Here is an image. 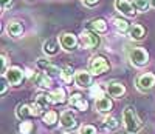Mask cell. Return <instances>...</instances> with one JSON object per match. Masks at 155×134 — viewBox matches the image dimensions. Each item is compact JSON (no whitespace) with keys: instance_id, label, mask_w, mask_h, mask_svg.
Wrapping results in <instances>:
<instances>
[{"instance_id":"6da1fadb","label":"cell","mask_w":155,"mask_h":134,"mask_svg":"<svg viewBox=\"0 0 155 134\" xmlns=\"http://www.w3.org/2000/svg\"><path fill=\"white\" fill-rule=\"evenodd\" d=\"M123 123H124L126 131L130 134H135L141 129V122L132 106H126L123 110Z\"/></svg>"},{"instance_id":"7a4b0ae2","label":"cell","mask_w":155,"mask_h":134,"mask_svg":"<svg viewBox=\"0 0 155 134\" xmlns=\"http://www.w3.org/2000/svg\"><path fill=\"white\" fill-rule=\"evenodd\" d=\"M88 66H90V73H92L93 76H99V74L106 73L110 68L107 59L102 57V56H93L92 59H90Z\"/></svg>"},{"instance_id":"3957f363","label":"cell","mask_w":155,"mask_h":134,"mask_svg":"<svg viewBox=\"0 0 155 134\" xmlns=\"http://www.w3.org/2000/svg\"><path fill=\"white\" fill-rule=\"evenodd\" d=\"M129 59L130 62L137 66H143L149 62V54L144 48H140V46H135L129 51Z\"/></svg>"},{"instance_id":"277c9868","label":"cell","mask_w":155,"mask_h":134,"mask_svg":"<svg viewBox=\"0 0 155 134\" xmlns=\"http://www.w3.org/2000/svg\"><path fill=\"white\" fill-rule=\"evenodd\" d=\"M79 42L82 45V48H96L101 43V39L98 36V33L95 31H82L79 36Z\"/></svg>"},{"instance_id":"5b68a950","label":"cell","mask_w":155,"mask_h":134,"mask_svg":"<svg viewBox=\"0 0 155 134\" xmlns=\"http://www.w3.org/2000/svg\"><path fill=\"white\" fill-rule=\"evenodd\" d=\"M153 85H155V74L152 73H144L137 77V88L140 91H149L153 88Z\"/></svg>"},{"instance_id":"8992f818","label":"cell","mask_w":155,"mask_h":134,"mask_svg":"<svg viewBox=\"0 0 155 134\" xmlns=\"http://www.w3.org/2000/svg\"><path fill=\"white\" fill-rule=\"evenodd\" d=\"M74 82L78 86H81V88H90L92 86V80H93V74L92 73H88L85 70H79V71H76L74 73Z\"/></svg>"},{"instance_id":"52a82bcc","label":"cell","mask_w":155,"mask_h":134,"mask_svg":"<svg viewBox=\"0 0 155 134\" xmlns=\"http://www.w3.org/2000/svg\"><path fill=\"white\" fill-rule=\"evenodd\" d=\"M115 9L121 12L126 17H134L135 16V6L129 0H115Z\"/></svg>"},{"instance_id":"ba28073f","label":"cell","mask_w":155,"mask_h":134,"mask_svg":"<svg viewBox=\"0 0 155 134\" xmlns=\"http://www.w3.org/2000/svg\"><path fill=\"white\" fill-rule=\"evenodd\" d=\"M78 42H79V39H78L74 34H71V33H64L59 37V43H61L62 49H65V51L74 49L78 46Z\"/></svg>"},{"instance_id":"9c48e42d","label":"cell","mask_w":155,"mask_h":134,"mask_svg":"<svg viewBox=\"0 0 155 134\" xmlns=\"http://www.w3.org/2000/svg\"><path fill=\"white\" fill-rule=\"evenodd\" d=\"M3 77L6 79V82L9 85H19L23 79V71L20 68H17V66H11V68H8V71Z\"/></svg>"},{"instance_id":"30bf717a","label":"cell","mask_w":155,"mask_h":134,"mask_svg":"<svg viewBox=\"0 0 155 134\" xmlns=\"http://www.w3.org/2000/svg\"><path fill=\"white\" fill-rule=\"evenodd\" d=\"M37 68L39 70H42L44 73H47L48 76H61V71L62 70H59L56 65H53V63H50L48 60H44V59H39L37 60Z\"/></svg>"},{"instance_id":"8fae6325","label":"cell","mask_w":155,"mask_h":134,"mask_svg":"<svg viewBox=\"0 0 155 134\" xmlns=\"http://www.w3.org/2000/svg\"><path fill=\"white\" fill-rule=\"evenodd\" d=\"M59 120H61V126L65 128V129H73V128L76 126V117H74V114H73L71 111H68V110L64 111V113L61 114Z\"/></svg>"},{"instance_id":"7c38bea8","label":"cell","mask_w":155,"mask_h":134,"mask_svg":"<svg viewBox=\"0 0 155 134\" xmlns=\"http://www.w3.org/2000/svg\"><path fill=\"white\" fill-rule=\"evenodd\" d=\"M107 94L110 96V97H115V99H120L124 92H126V86L123 85V83H120V82H112V83H109L107 85Z\"/></svg>"},{"instance_id":"4fadbf2b","label":"cell","mask_w":155,"mask_h":134,"mask_svg":"<svg viewBox=\"0 0 155 134\" xmlns=\"http://www.w3.org/2000/svg\"><path fill=\"white\" fill-rule=\"evenodd\" d=\"M31 80L39 88H42V89H47V88L51 86V77L47 76L45 73H37V74L31 76Z\"/></svg>"},{"instance_id":"5bb4252c","label":"cell","mask_w":155,"mask_h":134,"mask_svg":"<svg viewBox=\"0 0 155 134\" xmlns=\"http://www.w3.org/2000/svg\"><path fill=\"white\" fill-rule=\"evenodd\" d=\"M59 42L56 39H48V40H45L44 42V45H42V49H44V52L47 56H54V54H58V51H59Z\"/></svg>"},{"instance_id":"9a60e30c","label":"cell","mask_w":155,"mask_h":134,"mask_svg":"<svg viewBox=\"0 0 155 134\" xmlns=\"http://www.w3.org/2000/svg\"><path fill=\"white\" fill-rule=\"evenodd\" d=\"M70 105L74 106V108L79 110V111H85V110L88 108V102H87L81 94H78V92L70 97Z\"/></svg>"},{"instance_id":"2e32d148","label":"cell","mask_w":155,"mask_h":134,"mask_svg":"<svg viewBox=\"0 0 155 134\" xmlns=\"http://www.w3.org/2000/svg\"><path fill=\"white\" fill-rule=\"evenodd\" d=\"M112 106H113V103H112V100L109 99V97H101V99H98L96 100V103H95V108L99 111V113H102V114H106V113H109L110 110H112Z\"/></svg>"},{"instance_id":"e0dca14e","label":"cell","mask_w":155,"mask_h":134,"mask_svg":"<svg viewBox=\"0 0 155 134\" xmlns=\"http://www.w3.org/2000/svg\"><path fill=\"white\" fill-rule=\"evenodd\" d=\"M6 33H8L9 37H19L23 33V26H22L20 22H16V20L14 22H9L6 25Z\"/></svg>"},{"instance_id":"ac0fdd59","label":"cell","mask_w":155,"mask_h":134,"mask_svg":"<svg viewBox=\"0 0 155 134\" xmlns=\"http://www.w3.org/2000/svg\"><path fill=\"white\" fill-rule=\"evenodd\" d=\"M48 99L51 103H64L67 100V96H65V91H64V88H58L54 91H51L48 94Z\"/></svg>"},{"instance_id":"d6986e66","label":"cell","mask_w":155,"mask_h":134,"mask_svg":"<svg viewBox=\"0 0 155 134\" xmlns=\"http://www.w3.org/2000/svg\"><path fill=\"white\" fill-rule=\"evenodd\" d=\"M88 30H92L95 33H104L107 30V23L104 19H93L88 22Z\"/></svg>"},{"instance_id":"ffe728a7","label":"cell","mask_w":155,"mask_h":134,"mask_svg":"<svg viewBox=\"0 0 155 134\" xmlns=\"http://www.w3.org/2000/svg\"><path fill=\"white\" fill-rule=\"evenodd\" d=\"M31 105H17V108H16V117L20 119V120H25V119H28L31 117Z\"/></svg>"},{"instance_id":"44dd1931","label":"cell","mask_w":155,"mask_h":134,"mask_svg":"<svg viewBox=\"0 0 155 134\" xmlns=\"http://www.w3.org/2000/svg\"><path fill=\"white\" fill-rule=\"evenodd\" d=\"M129 36L132 40H141L144 37V28L141 25H132L129 30Z\"/></svg>"},{"instance_id":"7402d4cb","label":"cell","mask_w":155,"mask_h":134,"mask_svg":"<svg viewBox=\"0 0 155 134\" xmlns=\"http://www.w3.org/2000/svg\"><path fill=\"white\" fill-rule=\"evenodd\" d=\"M74 76L76 74H73L71 66H65V68H62V71H61V79H62V82H65V83H71Z\"/></svg>"},{"instance_id":"603a6c76","label":"cell","mask_w":155,"mask_h":134,"mask_svg":"<svg viewBox=\"0 0 155 134\" xmlns=\"http://www.w3.org/2000/svg\"><path fill=\"white\" fill-rule=\"evenodd\" d=\"M58 122V113L53 111V110H50L44 114V123L45 125H54Z\"/></svg>"},{"instance_id":"cb8c5ba5","label":"cell","mask_w":155,"mask_h":134,"mask_svg":"<svg viewBox=\"0 0 155 134\" xmlns=\"http://www.w3.org/2000/svg\"><path fill=\"white\" fill-rule=\"evenodd\" d=\"M118 126H120V122H118V120H116L113 116H109V117L104 119V128H106V129L113 131V129H116Z\"/></svg>"},{"instance_id":"d4e9b609","label":"cell","mask_w":155,"mask_h":134,"mask_svg":"<svg viewBox=\"0 0 155 134\" xmlns=\"http://www.w3.org/2000/svg\"><path fill=\"white\" fill-rule=\"evenodd\" d=\"M36 103H37V106L41 108L42 111L47 108V105L50 103V99H48V96L47 94H44V92H41L37 97H36Z\"/></svg>"},{"instance_id":"484cf974","label":"cell","mask_w":155,"mask_h":134,"mask_svg":"<svg viewBox=\"0 0 155 134\" xmlns=\"http://www.w3.org/2000/svg\"><path fill=\"white\" fill-rule=\"evenodd\" d=\"M132 3H134L135 9H137V11H141V12L147 11V8L150 6V2H149V0H134Z\"/></svg>"},{"instance_id":"4316f807","label":"cell","mask_w":155,"mask_h":134,"mask_svg":"<svg viewBox=\"0 0 155 134\" xmlns=\"http://www.w3.org/2000/svg\"><path fill=\"white\" fill-rule=\"evenodd\" d=\"M19 134H30L31 129H33V123L28 122V120H23V122L19 123Z\"/></svg>"},{"instance_id":"83f0119b","label":"cell","mask_w":155,"mask_h":134,"mask_svg":"<svg viewBox=\"0 0 155 134\" xmlns=\"http://www.w3.org/2000/svg\"><path fill=\"white\" fill-rule=\"evenodd\" d=\"M90 96L95 97L96 100L101 99V97H104V91H102V86H101V85H93L92 88H90Z\"/></svg>"},{"instance_id":"f1b7e54d","label":"cell","mask_w":155,"mask_h":134,"mask_svg":"<svg viewBox=\"0 0 155 134\" xmlns=\"http://www.w3.org/2000/svg\"><path fill=\"white\" fill-rule=\"evenodd\" d=\"M113 25L116 26V30L121 31V33H126L129 30V23L124 19H113Z\"/></svg>"},{"instance_id":"f546056e","label":"cell","mask_w":155,"mask_h":134,"mask_svg":"<svg viewBox=\"0 0 155 134\" xmlns=\"http://www.w3.org/2000/svg\"><path fill=\"white\" fill-rule=\"evenodd\" d=\"M79 134H96V128L93 125H82L79 128Z\"/></svg>"},{"instance_id":"4dcf8cb0","label":"cell","mask_w":155,"mask_h":134,"mask_svg":"<svg viewBox=\"0 0 155 134\" xmlns=\"http://www.w3.org/2000/svg\"><path fill=\"white\" fill-rule=\"evenodd\" d=\"M41 113H42V110L37 106V103H36V102H34V103H31V114L36 117V116H39Z\"/></svg>"},{"instance_id":"1f68e13d","label":"cell","mask_w":155,"mask_h":134,"mask_svg":"<svg viewBox=\"0 0 155 134\" xmlns=\"http://www.w3.org/2000/svg\"><path fill=\"white\" fill-rule=\"evenodd\" d=\"M98 2H99V0H82V3L87 5V6H95Z\"/></svg>"},{"instance_id":"d6a6232c","label":"cell","mask_w":155,"mask_h":134,"mask_svg":"<svg viewBox=\"0 0 155 134\" xmlns=\"http://www.w3.org/2000/svg\"><path fill=\"white\" fill-rule=\"evenodd\" d=\"M11 3H12V0H2V9L5 11L6 8L11 6Z\"/></svg>"},{"instance_id":"836d02e7","label":"cell","mask_w":155,"mask_h":134,"mask_svg":"<svg viewBox=\"0 0 155 134\" xmlns=\"http://www.w3.org/2000/svg\"><path fill=\"white\" fill-rule=\"evenodd\" d=\"M149 2H150V6L155 9V0H149Z\"/></svg>"}]
</instances>
